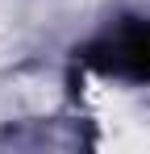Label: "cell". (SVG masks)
I'll return each instance as SVG.
<instances>
[{"instance_id":"obj_1","label":"cell","mask_w":150,"mask_h":154,"mask_svg":"<svg viewBox=\"0 0 150 154\" xmlns=\"http://www.w3.org/2000/svg\"><path fill=\"white\" fill-rule=\"evenodd\" d=\"M96 63L117 67V71H133V75H150V25H129L117 42H108V50Z\"/></svg>"}]
</instances>
